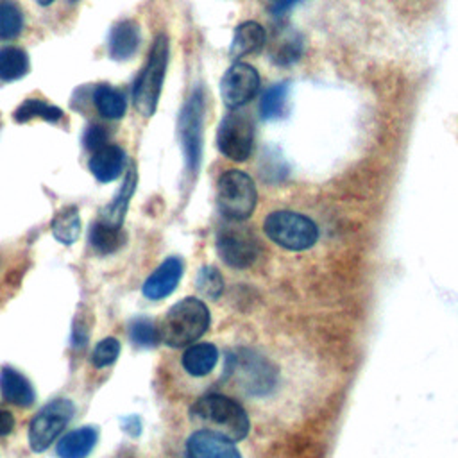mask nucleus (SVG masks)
<instances>
[{"label": "nucleus", "instance_id": "obj_1", "mask_svg": "<svg viewBox=\"0 0 458 458\" xmlns=\"http://www.w3.org/2000/svg\"><path fill=\"white\" fill-rule=\"evenodd\" d=\"M191 419L206 424V429L216 431L233 442L243 440L250 431V420L245 408L225 394H206L191 406Z\"/></svg>", "mask_w": 458, "mask_h": 458}, {"label": "nucleus", "instance_id": "obj_2", "mask_svg": "<svg viewBox=\"0 0 458 458\" xmlns=\"http://www.w3.org/2000/svg\"><path fill=\"white\" fill-rule=\"evenodd\" d=\"M211 324V313L204 301L186 297L175 302L159 326V338L168 347H186L197 342Z\"/></svg>", "mask_w": 458, "mask_h": 458}, {"label": "nucleus", "instance_id": "obj_3", "mask_svg": "<svg viewBox=\"0 0 458 458\" xmlns=\"http://www.w3.org/2000/svg\"><path fill=\"white\" fill-rule=\"evenodd\" d=\"M263 231L270 242L293 252L311 249L318 240L317 224L310 216L290 209L268 213L263 220Z\"/></svg>", "mask_w": 458, "mask_h": 458}, {"label": "nucleus", "instance_id": "obj_4", "mask_svg": "<svg viewBox=\"0 0 458 458\" xmlns=\"http://www.w3.org/2000/svg\"><path fill=\"white\" fill-rule=\"evenodd\" d=\"M168 38L166 34H159L152 43L147 64L143 66L141 73L134 82L132 102L136 111L143 116H152L157 107L168 64Z\"/></svg>", "mask_w": 458, "mask_h": 458}, {"label": "nucleus", "instance_id": "obj_5", "mask_svg": "<svg viewBox=\"0 0 458 458\" xmlns=\"http://www.w3.org/2000/svg\"><path fill=\"white\" fill-rule=\"evenodd\" d=\"M216 199L218 209L227 220L243 222L256 209L258 190L249 174L231 168L218 177Z\"/></svg>", "mask_w": 458, "mask_h": 458}, {"label": "nucleus", "instance_id": "obj_6", "mask_svg": "<svg viewBox=\"0 0 458 458\" xmlns=\"http://www.w3.org/2000/svg\"><path fill=\"white\" fill-rule=\"evenodd\" d=\"M202 127H204V93L197 88L179 116V138L190 174H197L202 157Z\"/></svg>", "mask_w": 458, "mask_h": 458}, {"label": "nucleus", "instance_id": "obj_7", "mask_svg": "<svg viewBox=\"0 0 458 458\" xmlns=\"http://www.w3.org/2000/svg\"><path fill=\"white\" fill-rule=\"evenodd\" d=\"M73 403L68 399H54L43 406L29 426V445L34 453H41L54 444L57 435L73 417Z\"/></svg>", "mask_w": 458, "mask_h": 458}, {"label": "nucleus", "instance_id": "obj_8", "mask_svg": "<svg viewBox=\"0 0 458 458\" xmlns=\"http://www.w3.org/2000/svg\"><path fill=\"white\" fill-rule=\"evenodd\" d=\"M218 150L231 161H245L254 147V125L243 113H229L218 125Z\"/></svg>", "mask_w": 458, "mask_h": 458}, {"label": "nucleus", "instance_id": "obj_9", "mask_svg": "<svg viewBox=\"0 0 458 458\" xmlns=\"http://www.w3.org/2000/svg\"><path fill=\"white\" fill-rule=\"evenodd\" d=\"M259 89V75L247 63H234L220 81V95L229 109H240L250 102Z\"/></svg>", "mask_w": 458, "mask_h": 458}, {"label": "nucleus", "instance_id": "obj_10", "mask_svg": "<svg viewBox=\"0 0 458 458\" xmlns=\"http://www.w3.org/2000/svg\"><path fill=\"white\" fill-rule=\"evenodd\" d=\"M218 256L231 268H249L259 256L258 240L242 229H225L216 238Z\"/></svg>", "mask_w": 458, "mask_h": 458}, {"label": "nucleus", "instance_id": "obj_11", "mask_svg": "<svg viewBox=\"0 0 458 458\" xmlns=\"http://www.w3.org/2000/svg\"><path fill=\"white\" fill-rule=\"evenodd\" d=\"M186 458H242V454L233 440L204 428L188 437Z\"/></svg>", "mask_w": 458, "mask_h": 458}, {"label": "nucleus", "instance_id": "obj_12", "mask_svg": "<svg viewBox=\"0 0 458 458\" xmlns=\"http://www.w3.org/2000/svg\"><path fill=\"white\" fill-rule=\"evenodd\" d=\"M182 276V261L177 256L166 258L143 283L141 292L150 301L168 297L179 284Z\"/></svg>", "mask_w": 458, "mask_h": 458}, {"label": "nucleus", "instance_id": "obj_13", "mask_svg": "<svg viewBox=\"0 0 458 458\" xmlns=\"http://www.w3.org/2000/svg\"><path fill=\"white\" fill-rule=\"evenodd\" d=\"M125 161H127V156L123 148L118 145L107 143L100 150L93 152L88 166L98 182H111L116 177H120V174L125 168Z\"/></svg>", "mask_w": 458, "mask_h": 458}, {"label": "nucleus", "instance_id": "obj_14", "mask_svg": "<svg viewBox=\"0 0 458 458\" xmlns=\"http://www.w3.org/2000/svg\"><path fill=\"white\" fill-rule=\"evenodd\" d=\"M0 394L4 401L20 408L32 406L36 401V394L30 381L13 367L0 369Z\"/></svg>", "mask_w": 458, "mask_h": 458}, {"label": "nucleus", "instance_id": "obj_15", "mask_svg": "<svg viewBox=\"0 0 458 458\" xmlns=\"http://www.w3.org/2000/svg\"><path fill=\"white\" fill-rule=\"evenodd\" d=\"M218 363V349L211 342L191 344L181 356L182 369L193 377L208 376Z\"/></svg>", "mask_w": 458, "mask_h": 458}, {"label": "nucleus", "instance_id": "obj_16", "mask_svg": "<svg viewBox=\"0 0 458 458\" xmlns=\"http://www.w3.org/2000/svg\"><path fill=\"white\" fill-rule=\"evenodd\" d=\"M140 27L132 20L118 21L109 34V55L116 61H125L140 47Z\"/></svg>", "mask_w": 458, "mask_h": 458}, {"label": "nucleus", "instance_id": "obj_17", "mask_svg": "<svg viewBox=\"0 0 458 458\" xmlns=\"http://www.w3.org/2000/svg\"><path fill=\"white\" fill-rule=\"evenodd\" d=\"M98 440V433L91 426L77 428L66 433L55 447L57 458H88Z\"/></svg>", "mask_w": 458, "mask_h": 458}, {"label": "nucleus", "instance_id": "obj_18", "mask_svg": "<svg viewBox=\"0 0 458 458\" xmlns=\"http://www.w3.org/2000/svg\"><path fill=\"white\" fill-rule=\"evenodd\" d=\"M265 43H267L265 29L258 21H243L234 30L229 54L234 59L258 54L265 47Z\"/></svg>", "mask_w": 458, "mask_h": 458}, {"label": "nucleus", "instance_id": "obj_19", "mask_svg": "<svg viewBox=\"0 0 458 458\" xmlns=\"http://www.w3.org/2000/svg\"><path fill=\"white\" fill-rule=\"evenodd\" d=\"M136 182H138V174H136V168L134 165L129 168L125 179H123V184L118 191V195L113 199V202H109L102 211H100V218L102 222L106 224H111V225H122L123 218H125V213H127V208H129V200L136 190Z\"/></svg>", "mask_w": 458, "mask_h": 458}, {"label": "nucleus", "instance_id": "obj_20", "mask_svg": "<svg viewBox=\"0 0 458 458\" xmlns=\"http://www.w3.org/2000/svg\"><path fill=\"white\" fill-rule=\"evenodd\" d=\"M125 242L122 225H111L102 220H97L89 227V245L98 254H111L118 250Z\"/></svg>", "mask_w": 458, "mask_h": 458}, {"label": "nucleus", "instance_id": "obj_21", "mask_svg": "<svg viewBox=\"0 0 458 458\" xmlns=\"http://www.w3.org/2000/svg\"><path fill=\"white\" fill-rule=\"evenodd\" d=\"M93 104L100 116L107 120H118L125 114L127 109V100L122 91L114 89L109 84H98L93 89Z\"/></svg>", "mask_w": 458, "mask_h": 458}, {"label": "nucleus", "instance_id": "obj_22", "mask_svg": "<svg viewBox=\"0 0 458 458\" xmlns=\"http://www.w3.org/2000/svg\"><path fill=\"white\" fill-rule=\"evenodd\" d=\"M52 234L63 245H72L81 234V216L75 206H64L52 218Z\"/></svg>", "mask_w": 458, "mask_h": 458}, {"label": "nucleus", "instance_id": "obj_23", "mask_svg": "<svg viewBox=\"0 0 458 458\" xmlns=\"http://www.w3.org/2000/svg\"><path fill=\"white\" fill-rule=\"evenodd\" d=\"M29 72V57L21 48L4 47L0 48V81L13 82L21 79Z\"/></svg>", "mask_w": 458, "mask_h": 458}, {"label": "nucleus", "instance_id": "obj_24", "mask_svg": "<svg viewBox=\"0 0 458 458\" xmlns=\"http://www.w3.org/2000/svg\"><path fill=\"white\" fill-rule=\"evenodd\" d=\"M61 116H63V109H59L57 106L47 104L39 98L23 100L13 114L14 122H18V123L29 122L32 118H43L47 122H57V120H61Z\"/></svg>", "mask_w": 458, "mask_h": 458}, {"label": "nucleus", "instance_id": "obj_25", "mask_svg": "<svg viewBox=\"0 0 458 458\" xmlns=\"http://www.w3.org/2000/svg\"><path fill=\"white\" fill-rule=\"evenodd\" d=\"M286 102H288V84H274L270 86L259 102V114L265 120H276L286 113Z\"/></svg>", "mask_w": 458, "mask_h": 458}, {"label": "nucleus", "instance_id": "obj_26", "mask_svg": "<svg viewBox=\"0 0 458 458\" xmlns=\"http://www.w3.org/2000/svg\"><path fill=\"white\" fill-rule=\"evenodd\" d=\"M23 29V16L16 4L0 2V39H14Z\"/></svg>", "mask_w": 458, "mask_h": 458}, {"label": "nucleus", "instance_id": "obj_27", "mask_svg": "<svg viewBox=\"0 0 458 458\" xmlns=\"http://www.w3.org/2000/svg\"><path fill=\"white\" fill-rule=\"evenodd\" d=\"M129 336L138 347H154L159 338V327L147 318V317H138L129 322Z\"/></svg>", "mask_w": 458, "mask_h": 458}, {"label": "nucleus", "instance_id": "obj_28", "mask_svg": "<svg viewBox=\"0 0 458 458\" xmlns=\"http://www.w3.org/2000/svg\"><path fill=\"white\" fill-rule=\"evenodd\" d=\"M302 54V39L297 34H288L284 38H279L276 43V48L272 52V57L277 64H290L299 59Z\"/></svg>", "mask_w": 458, "mask_h": 458}, {"label": "nucleus", "instance_id": "obj_29", "mask_svg": "<svg viewBox=\"0 0 458 458\" xmlns=\"http://www.w3.org/2000/svg\"><path fill=\"white\" fill-rule=\"evenodd\" d=\"M197 290L208 299H218L224 292V279L215 267H202L197 274Z\"/></svg>", "mask_w": 458, "mask_h": 458}, {"label": "nucleus", "instance_id": "obj_30", "mask_svg": "<svg viewBox=\"0 0 458 458\" xmlns=\"http://www.w3.org/2000/svg\"><path fill=\"white\" fill-rule=\"evenodd\" d=\"M118 354H120V342L113 336H107L95 345L91 352V363L97 369H104L113 365L118 360Z\"/></svg>", "mask_w": 458, "mask_h": 458}, {"label": "nucleus", "instance_id": "obj_31", "mask_svg": "<svg viewBox=\"0 0 458 458\" xmlns=\"http://www.w3.org/2000/svg\"><path fill=\"white\" fill-rule=\"evenodd\" d=\"M109 141V132L106 127L98 125V123H89L82 134V143L84 148L89 152H97L102 147H106Z\"/></svg>", "mask_w": 458, "mask_h": 458}, {"label": "nucleus", "instance_id": "obj_32", "mask_svg": "<svg viewBox=\"0 0 458 458\" xmlns=\"http://www.w3.org/2000/svg\"><path fill=\"white\" fill-rule=\"evenodd\" d=\"M13 429H14V417L11 415V411L0 408V437L9 435Z\"/></svg>", "mask_w": 458, "mask_h": 458}, {"label": "nucleus", "instance_id": "obj_33", "mask_svg": "<svg viewBox=\"0 0 458 458\" xmlns=\"http://www.w3.org/2000/svg\"><path fill=\"white\" fill-rule=\"evenodd\" d=\"M301 0H277L276 2V5L272 7V14H276V16H279L281 13H284V11H288L292 5H295V4H299Z\"/></svg>", "mask_w": 458, "mask_h": 458}, {"label": "nucleus", "instance_id": "obj_34", "mask_svg": "<svg viewBox=\"0 0 458 458\" xmlns=\"http://www.w3.org/2000/svg\"><path fill=\"white\" fill-rule=\"evenodd\" d=\"M39 5H50L54 0H36Z\"/></svg>", "mask_w": 458, "mask_h": 458}, {"label": "nucleus", "instance_id": "obj_35", "mask_svg": "<svg viewBox=\"0 0 458 458\" xmlns=\"http://www.w3.org/2000/svg\"><path fill=\"white\" fill-rule=\"evenodd\" d=\"M70 2H75V0H70Z\"/></svg>", "mask_w": 458, "mask_h": 458}]
</instances>
